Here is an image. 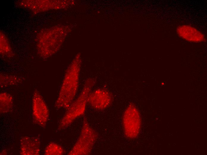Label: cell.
Returning a JSON list of instances; mask_svg holds the SVG:
<instances>
[{"mask_svg":"<svg viewBox=\"0 0 207 155\" xmlns=\"http://www.w3.org/2000/svg\"><path fill=\"white\" fill-rule=\"evenodd\" d=\"M77 57L66 70L55 103L57 108H68L74 100L78 90L80 61Z\"/></svg>","mask_w":207,"mask_h":155,"instance_id":"1","label":"cell"},{"mask_svg":"<svg viewBox=\"0 0 207 155\" xmlns=\"http://www.w3.org/2000/svg\"><path fill=\"white\" fill-rule=\"evenodd\" d=\"M93 85L94 82L92 79H89L86 81L79 95L67 109L66 111L59 122V129L63 130L67 128L76 119L84 114L88 104V96Z\"/></svg>","mask_w":207,"mask_h":155,"instance_id":"2","label":"cell"},{"mask_svg":"<svg viewBox=\"0 0 207 155\" xmlns=\"http://www.w3.org/2000/svg\"><path fill=\"white\" fill-rule=\"evenodd\" d=\"M97 137L98 135L95 131L90 126L87 120L85 118L83 121L80 134L68 154H90Z\"/></svg>","mask_w":207,"mask_h":155,"instance_id":"3","label":"cell"},{"mask_svg":"<svg viewBox=\"0 0 207 155\" xmlns=\"http://www.w3.org/2000/svg\"><path fill=\"white\" fill-rule=\"evenodd\" d=\"M140 118L136 106L130 104L125 110L123 119L124 132L127 138L133 139L138 136L140 127Z\"/></svg>","mask_w":207,"mask_h":155,"instance_id":"4","label":"cell"},{"mask_svg":"<svg viewBox=\"0 0 207 155\" xmlns=\"http://www.w3.org/2000/svg\"><path fill=\"white\" fill-rule=\"evenodd\" d=\"M32 115L34 120L38 125L44 127L48 120L49 111L40 92L35 90L32 99Z\"/></svg>","mask_w":207,"mask_h":155,"instance_id":"5","label":"cell"},{"mask_svg":"<svg viewBox=\"0 0 207 155\" xmlns=\"http://www.w3.org/2000/svg\"><path fill=\"white\" fill-rule=\"evenodd\" d=\"M112 100V95L109 91L102 89H97L90 93L88 104L94 109L102 110L109 106Z\"/></svg>","mask_w":207,"mask_h":155,"instance_id":"6","label":"cell"},{"mask_svg":"<svg viewBox=\"0 0 207 155\" xmlns=\"http://www.w3.org/2000/svg\"><path fill=\"white\" fill-rule=\"evenodd\" d=\"M40 139L37 137H23L20 141V154L39 155L40 152Z\"/></svg>","mask_w":207,"mask_h":155,"instance_id":"7","label":"cell"},{"mask_svg":"<svg viewBox=\"0 0 207 155\" xmlns=\"http://www.w3.org/2000/svg\"><path fill=\"white\" fill-rule=\"evenodd\" d=\"M178 36L189 42H200L205 40L204 35L196 28L189 25H183L178 26L176 30Z\"/></svg>","mask_w":207,"mask_h":155,"instance_id":"8","label":"cell"},{"mask_svg":"<svg viewBox=\"0 0 207 155\" xmlns=\"http://www.w3.org/2000/svg\"><path fill=\"white\" fill-rule=\"evenodd\" d=\"M0 113H7L12 109L13 99L12 95L7 92H2L0 94Z\"/></svg>","mask_w":207,"mask_h":155,"instance_id":"9","label":"cell"},{"mask_svg":"<svg viewBox=\"0 0 207 155\" xmlns=\"http://www.w3.org/2000/svg\"><path fill=\"white\" fill-rule=\"evenodd\" d=\"M21 80L20 77L14 75L4 74L0 75V86L2 87L16 84L20 82Z\"/></svg>","mask_w":207,"mask_h":155,"instance_id":"10","label":"cell"},{"mask_svg":"<svg viewBox=\"0 0 207 155\" xmlns=\"http://www.w3.org/2000/svg\"><path fill=\"white\" fill-rule=\"evenodd\" d=\"M63 148L53 142L49 143L45 148L44 154L46 155H61L64 153Z\"/></svg>","mask_w":207,"mask_h":155,"instance_id":"11","label":"cell"}]
</instances>
